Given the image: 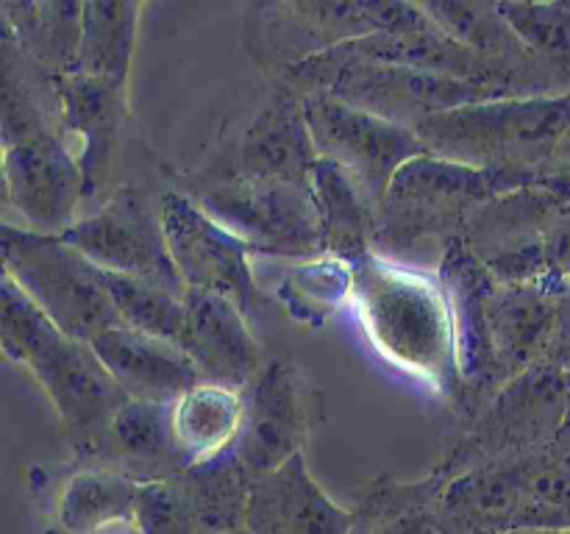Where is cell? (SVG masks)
Returning <instances> with one entry per match:
<instances>
[{
	"label": "cell",
	"instance_id": "29",
	"mask_svg": "<svg viewBox=\"0 0 570 534\" xmlns=\"http://www.w3.org/2000/svg\"><path fill=\"white\" fill-rule=\"evenodd\" d=\"M139 484L98 465H76L53 504V534H100L111 526H137Z\"/></svg>",
	"mask_w": 570,
	"mask_h": 534
},
{
	"label": "cell",
	"instance_id": "39",
	"mask_svg": "<svg viewBox=\"0 0 570 534\" xmlns=\"http://www.w3.org/2000/svg\"><path fill=\"white\" fill-rule=\"evenodd\" d=\"M546 362H554L562 370L570 367V281L562 284L560 295V317H557V332L551 339V348Z\"/></svg>",
	"mask_w": 570,
	"mask_h": 534
},
{
	"label": "cell",
	"instance_id": "12",
	"mask_svg": "<svg viewBox=\"0 0 570 534\" xmlns=\"http://www.w3.org/2000/svg\"><path fill=\"white\" fill-rule=\"evenodd\" d=\"M159 200L167 245L184 287L232 300L248 317L250 326L265 320L276 304L250 270V245L212 220L193 198L178 189H167Z\"/></svg>",
	"mask_w": 570,
	"mask_h": 534
},
{
	"label": "cell",
	"instance_id": "13",
	"mask_svg": "<svg viewBox=\"0 0 570 534\" xmlns=\"http://www.w3.org/2000/svg\"><path fill=\"white\" fill-rule=\"evenodd\" d=\"M243 428L232 445L250 484L304 454L317 423V389L289 356H273L243 393Z\"/></svg>",
	"mask_w": 570,
	"mask_h": 534
},
{
	"label": "cell",
	"instance_id": "16",
	"mask_svg": "<svg viewBox=\"0 0 570 534\" xmlns=\"http://www.w3.org/2000/svg\"><path fill=\"white\" fill-rule=\"evenodd\" d=\"M6 200L28 222V231L65 237L87 200L78 156L61 131L39 134L3 150Z\"/></svg>",
	"mask_w": 570,
	"mask_h": 534
},
{
	"label": "cell",
	"instance_id": "6",
	"mask_svg": "<svg viewBox=\"0 0 570 534\" xmlns=\"http://www.w3.org/2000/svg\"><path fill=\"white\" fill-rule=\"evenodd\" d=\"M178 192L193 198L212 220L250 245L256 256L317 259L323 256L321 215L312 184L262 181L204 165L176 178Z\"/></svg>",
	"mask_w": 570,
	"mask_h": 534
},
{
	"label": "cell",
	"instance_id": "17",
	"mask_svg": "<svg viewBox=\"0 0 570 534\" xmlns=\"http://www.w3.org/2000/svg\"><path fill=\"white\" fill-rule=\"evenodd\" d=\"M223 172L262 181L312 184L317 150L306 122L304 98L284 83L273 81L271 95L256 109L248 126L237 134L220 154L206 161Z\"/></svg>",
	"mask_w": 570,
	"mask_h": 534
},
{
	"label": "cell",
	"instance_id": "22",
	"mask_svg": "<svg viewBox=\"0 0 570 534\" xmlns=\"http://www.w3.org/2000/svg\"><path fill=\"white\" fill-rule=\"evenodd\" d=\"M354 512L340 506L295 454L250 484L245 528L250 534H351Z\"/></svg>",
	"mask_w": 570,
	"mask_h": 534
},
{
	"label": "cell",
	"instance_id": "38",
	"mask_svg": "<svg viewBox=\"0 0 570 534\" xmlns=\"http://www.w3.org/2000/svg\"><path fill=\"white\" fill-rule=\"evenodd\" d=\"M546 256H549V278L543 284L562 289L570 281V198L560 204L546 228Z\"/></svg>",
	"mask_w": 570,
	"mask_h": 534
},
{
	"label": "cell",
	"instance_id": "23",
	"mask_svg": "<svg viewBox=\"0 0 570 534\" xmlns=\"http://www.w3.org/2000/svg\"><path fill=\"white\" fill-rule=\"evenodd\" d=\"M562 289L549 284H501L490 295V345L501 389L549 356Z\"/></svg>",
	"mask_w": 570,
	"mask_h": 534
},
{
	"label": "cell",
	"instance_id": "18",
	"mask_svg": "<svg viewBox=\"0 0 570 534\" xmlns=\"http://www.w3.org/2000/svg\"><path fill=\"white\" fill-rule=\"evenodd\" d=\"M438 278L449 298L451 323H454L456 362H460L462 382L468 389V415L471 421L484 404L501 393L499 373H495L493 345H490V295L495 276L484 261L465 245V239H451L440 256Z\"/></svg>",
	"mask_w": 570,
	"mask_h": 534
},
{
	"label": "cell",
	"instance_id": "2",
	"mask_svg": "<svg viewBox=\"0 0 570 534\" xmlns=\"http://www.w3.org/2000/svg\"><path fill=\"white\" fill-rule=\"evenodd\" d=\"M570 131V95L499 98L445 111L417 128L426 150L493 172L510 189L543 187L557 142Z\"/></svg>",
	"mask_w": 570,
	"mask_h": 534
},
{
	"label": "cell",
	"instance_id": "8",
	"mask_svg": "<svg viewBox=\"0 0 570 534\" xmlns=\"http://www.w3.org/2000/svg\"><path fill=\"white\" fill-rule=\"evenodd\" d=\"M3 276H9L61 334L92 343L104 332L122 326L100 270L78 254L65 237L17 228L3 222Z\"/></svg>",
	"mask_w": 570,
	"mask_h": 534
},
{
	"label": "cell",
	"instance_id": "3",
	"mask_svg": "<svg viewBox=\"0 0 570 534\" xmlns=\"http://www.w3.org/2000/svg\"><path fill=\"white\" fill-rule=\"evenodd\" d=\"M432 22L421 3L404 0H256L243 11V50L271 72H284L373 33L415 31Z\"/></svg>",
	"mask_w": 570,
	"mask_h": 534
},
{
	"label": "cell",
	"instance_id": "7",
	"mask_svg": "<svg viewBox=\"0 0 570 534\" xmlns=\"http://www.w3.org/2000/svg\"><path fill=\"white\" fill-rule=\"evenodd\" d=\"M512 192L493 172L440 159L417 156L399 170L376 220L373 254L393 259L395 254L421 243L445 245L462 237L484 204Z\"/></svg>",
	"mask_w": 570,
	"mask_h": 534
},
{
	"label": "cell",
	"instance_id": "42",
	"mask_svg": "<svg viewBox=\"0 0 570 534\" xmlns=\"http://www.w3.org/2000/svg\"><path fill=\"white\" fill-rule=\"evenodd\" d=\"M566 382H568V398H570V367H566Z\"/></svg>",
	"mask_w": 570,
	"mask_h": 534
},
{
	"label": "cell",
	"instance_id": "34",
	"mask_svg": "<svg viewBox=\"0 0 570 534\" xmlns=\"http://www.w3.org/2000/svg\"><path fill=\"white\" fill-rule=\"evenodd\" d=\"M276 295L289 317L321 326L354 295V270L334 256L306 259L287 273Z\"/></svg>",
	"mask_w": 570,
	"mask_h": 534
},
{
	"label": "cell",
	"instance_id": "35",
	"mask_svg": "<svg viewBox=\"0 0 570 534\" xmlns=\"http://www.w3.org/2000/svg\"><path fill=\"white\" fill-rule=\"evenodd\" d=\"M100 281H104L122 326L131 328V332H142L150 334V337H161L181 345L184 317H187L184 295H173L167 289L154 287V284L117 276V273L109 270H100Z\"/></svg>",
	"mask_w": 570,
	"mask_h": 534
},
{
	"label": "cell",
	"instance_id": "21",
	"mask_svg": "<svg viewBox=\"0 0 570 534\" xmlns=\"http://www.w3.org/2000/svg\"><path fill=\"white\" fill-rule=\"evenodd\" d=\"M76 465H98L122 473L139 487L181 476L193 467L173 426V404L128 400L92 456Z\"/></svg>",
	"mask_w": 570,
	"mask_h": 534
},
{
	"label": "cell",
	"instance_id": "14",
	"mask_svg": "<svg viewBox=\"0 0 570 534\" xmlns=\"http://www.w3.org/2000/svg\"><path fill=\"white\" fill-rule=\"evenodd\" d=\"M250 478L232 448L181 476L139 490V534H228L245 528Z\"/></svg>",
	"mask_w": 570,
	"mask_h": 534
},
{
	"label": "cell",
	"instance_id": "33",
	"mask_svg": "<svg viewBox=\"0 0 570 534\" xmlns=\"http://www.w3.org/2000/svg\"><path fill=\"white\" fill-rule=\"evenodd\" d=\"M243 393L200 382L173 404V426L193 465L226 454L243 428Z\"/></svg>",
	"mask_w": 570,
	"mask_h": 534
},
{
	"label": "cell",
	"instance_id": "41",
	"mask_svg": "<svg viewBox=\"0 0 570 534\" xmlns=\"http://www.w3.org/2000/svg\"><path fill=\"white\" fill-rule=\"evenodd\" d=\"M507 534H560V532H546V528H518V532H507Z\"/></svg>",
	"mask_w": 570,
	"mask_h": 534
},
{
	"label": "cell",
	"instance_id": "11",
	"mask_svg": "<svg viewBox=\"0 0 570 534\" xmlns=\"http://www.w3.org/2000/svg\"><path fill=\"white\" fill-rule=\"evenodd\" d=\"M20 365L31 370L48 395L76 462L89 459L117 412L128 404V395L106 370L92 345L50 328L22 356Z\"/></svg>",
	"mask_w": 570,
	"mask_h": 534
},
{
	"label": "cell",
	"instance_id": "36",
	"mask_svg": "<svg viewBox=\"0 0 570 534\" xmlns=\"http://www.w3.org/2000/svg\"><path fill=\"white\" fill-rule=\"evenodd\" d=\"M534 59L554 76L562 92H570V3H499Z\"/></svg>",
	"mask_w": 570,
	"mask_h": 534
},
{
	"label": "cell",
	"instance_id": "25",
	"mask_svg": "<svg viewBox=\"0 0 570 534\" xmlns=\"http://www.w3.org/2000/svg\"><path fill=\"white\" fill-rule=\"evenodd\" d=\"M421 9L451 33L476 50L484 59L507 67L515 72L527 87L529 98H551V95H566L560 83L554 81L549 70L532 56V50L521 42L510 22L501 17L499 3H482V0H426ZM570 95V92H568Z\"/></svg>",
	"mask_w": 570,
	"mask_h": 534
},
{
	"label": "cell",
	"instance_id": "1",
	"mask_svg": "<svg viewBox=\"0 0 570 534\" xmlns=\"http://www.w3.org/2000/svg\"><path fill=\"white\" fill-rule=\"evenodd\" d=\"M354 270L356 317L384 359L423 378L460 421L468 389L456 362L454 323L438 276L410 270L395 259L367 254Z\"/></svg>",
	"mask_w": 570,
	"mask_h": 534
},
{
	"label": "cell",
	"instance_id": "28",
	"mask_svg": "<svg viewBox=\"0 0 570 534\" xmlns=\"http://www.w3.org/2000/svg\"><path fill=\"white\" fill-rule=\"evenodd\" d=\"M61 131L59 81L39 70L14 39L0 31V134L3 150L39 137Z\"/></svg>",
	"mask_w": 570,
	"mask_h": 534
},
{
	"label": "cell",
	"instance_id": "27",
	"mask_svg": "<svg viewBox=\"0 0 570 534\" xmlns=\"http://www.w3.org/2000/svg\"><path fill=\"white\" fill-rule=\"evenodd\" d=\"M0 31L42 72L61 81L78 70L83 3L72 0H3Z\"/></svg>",
	"mask_w": 570,
	"mask_h": 534
},
{
	"label": "cell",
	"instance_id": "10",
	"mask_svg": "<svg viewBox=\"0 0 570 534\" xmlns=\"http://www.w3.org/2000/svg\"><path fill=\"white\" fill-rule=\"evenodd\" d=\"M304 111L317 159L340 167L360 187L379 220L393 178L412 159L426 156V145L410 128L382 120L326 92L306 95Z\"/></svg>",
	"mask_w": 570,
	"mask_h": 534
},
{
	"label": "cell",
	"instance_id": "20",
	"mask_svg": "<svg viewBox=\"0 0 570 534\" xmlns=\"http://www.w3.org/2000/svg\"><path fill=\"white\" fill-rule=\"evenodd\" d=\"M61 134L78 139V165L83 172L87 200L109 198V178L115 170L128 120V87L100 78L72 76L59 81Z\"/></svg>",
	"mask_w": 570,
	"mask_h": 534
},
{
	"label": "cell",
	"instance_id": "43",
	"mask_svg": "<svg viewBox=\"0 0 570 534\" xmlns=\"http://www.w3.org/2000/svg\"><path fill=\"white\" fill-rule=\"evenodd\" d=\"M228 534H250L248 528H239V532H228Z\"/></svg>",
	"mask_w": 570,
	"mask_h": 534
},
{
	"label": "cell",
	"instance_id": "44",
	"mask_svg": "<svg viewBox=\"0 0 570 534\" xmlns=\"http://www.w3.org/2000/svg\"><path fill=\"white\" fill-rule=\"evenodd\" d=\"M122 534H139V532H137V528H128V532H122Z\"/></svg>",
	"mask_w": 570,
	"mask_h": 534
},
{
	"label": "cell",
	"instance_id": "31",
	"mask_svg": "<svg viewBox=\"0 0 570 534\" xmlns=\"http://www.w3.org/2000/svg\"><path fill=\"white\" fill-rule=\"evenodd\" d=\"M312 192H315L317 215H321L323 256L356 265L367 254H373L376 211L371 209L360 187L332 161L317 159L312 170Z\"/></svg>",
	"mask_w": 570,
	"mask_h": 534
},
{
	"label": "cell",
	"instance_id": "32",
	"mask_svg": "<svg viewBox=\"0 0 570 534\" xmlns=\"http://www.w3.org/2000/svg\"><path fill=\"white\" fill-rule=\"evenodd\" d=\"M142 9V3H128V0L83 3L81 53H78L76 72L128 87Z\"/></svg>",
	"mask_w": 570,
	"mask_h": 534
},
{
	"label": "cell",
	"instance_id": "5",
	"mask_svg": "<svg viewBox=\"0 0 570 534\" xmlns=\"http://www.w3.org/2000/svg\"><path fill=\"white\" fill-rule=\"evenodd\" d=\"M568 417L566 370L538 362L462 423V437L432 473L449 484L465 473L510 471L543 454Z\"/></svg>",
	"mask_w": 570,
	"mask_h": 534
},
{
	"label": "cell",
	"instance_id": "15",
	"mask_svg": "<svg viewBox=\"0 0 570 534\" xmlns=\"http://www.w3.org/2000/svg\"><path fill=\"white\" fill-rule=\"evenodd\" d=\"M566 195L549 187H523L499 195L468 222V248L501 284H543L549 278L546 228Z\"/></svg>",
	"mask_w": 570,
	"mask_h": 534
},
{
	"label": "cell",
	"instance_id": "19",
	"mask_svg": "<svg viewBox=\"0 0 570 534\" xmlns=\"http://www.w3.org/2000/svg\"><path fill=\"white\" fill-rule=\"evenodd\" d=\"M184 312L187 317L181 348L195 362L204 382L245 393L267 365L248 317L232 300L204 289L184 293Z\"/></svg>",
	"mask_w": 570,
	"mask_h": 534
},
{
	"label": "cell",
	"instance_id": "9",
	"mask_svg": "<svg viewBox=\"0 0 570 534\" xmlns=\"http://www.w3.org/2000/svg\"><path fill=\"white\" fill-rule=\"evenodd\" d=\"M65 243L100 270L154 284L173 295L187 293L167 245L161 200L150 198L139 184L126 181L111 189L92 215L65 234Z\"/></svg>",
	"mask_w": 570,
	"mask_h": 534
},
{
	"label": "cell",
	"instance_id": "24",
	"mask_svg": "<svg viewBox=\"0 0 570 534\" xmlns=\"http://www.w3.org/2000/svg\"><path fill=\"white\" fill-rule=\"evenodd\" d=\"M128 400L176 404L204 376L181 345L131 328H111L89 343Z\"/></svg>",
	"mask_w": 570,
	"mask_h": 534
},
{
	"label": "cell",
	"instance_id": "26",
	"mask_svg": "<svg viewBox=\"0 0 570 534\" xmlns=\"http://www.w3.org/2000/svg\"><path fill=\"white\" fill-rule=\"evenodd\" d=\"M538 501L515 471H476L445 484L438 510L440 534H507L532 528Z\"/></svg>",
	"mask_w": 570,
	"mask_h": 534
},
{
	"label": "cell",
	"instance_id": "37",
	"mask_svg": "<svg viewBox=\"0 0 570 534\" xmlns=\"http://www.w3.org/2000/svg\"><path fill=\"white\" fill-rule=\"evenodd\" d=\"M518 473L521 484L534 501L546 506H557L570 498V417L554 443L534 459L510 467Z\"/></svg>",
	"mask_w": 570,
	"mask_h": 534
},
{
	"label": "cell",
	"instance_id": "4",
	"mask_svg": "<svg viewBox=\"0 0 570 534\" xmlns=\"http://www.w3.org/2000/svg\"><path fill=\"white\" fill-rule=\"evenodd\" d=\"M276 81L298 92L301 98L317 92L334 95L343 103L371 111V115L410 128L415 134L423 122L434 120L445 111L510 98L495 89L473 87V83L438 76V72L365 59V56L354 53L348 44L284 72Z\"/></svg>",
	"mask_w": 570,
	"mask_h": 534
},
{
	"label": "cell",
	"instance_id": "40",
	"mask_svg": "<svg viewBox=\"0 0 570 534\" xmlns=\"http://www.w3.org/2000/svg\"><path fill=\"white\" fill-rule=\"evenodd\" d=\"M543 187L554 189L570 198V131L557 142L549 165L543 170Z\"/></svg>",
	"mask_w": 570,
	"mask_h": 534
},
{
	"label": "cell",
	"instance_id": "30",
	"mask_svg": "<svg viewBox=\"0 0 570 534\" xmlns=\"http://www.w3.org/2000/svg\"><path fill=\"white\" fill-rule=\"evenodd\" d=\"M445 482L429 473L417 482L379 476L365 484L354 504L351 534H440L438 510Z\"/></svg>",
	"mask_w": 570,
	"mask_h": 534
}]
</instances>
